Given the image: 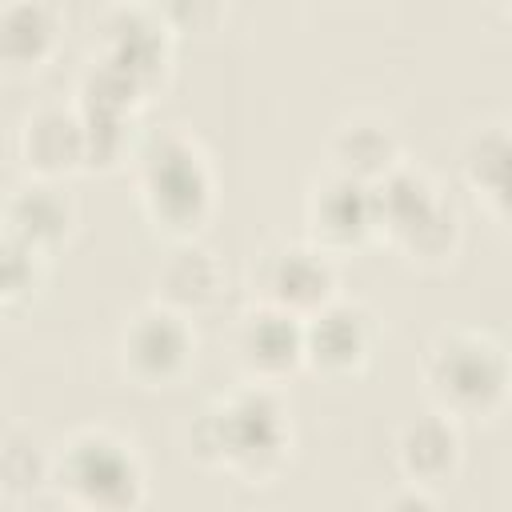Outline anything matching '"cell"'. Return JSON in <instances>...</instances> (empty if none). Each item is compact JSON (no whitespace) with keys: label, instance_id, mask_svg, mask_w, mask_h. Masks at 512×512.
Masks as SVG:
<instances>
[{"label":"cell","instance_id":"obj_1","mask_svg":"<svg viewBox=\"0 0 512 512\" xmlns=\"http://www.w3.org/2000/svg\"><path fill=\"white\" fill-rule=\"evenodd\" d=\"M428 376H432V392L456 412H484L504 392L500 352L472 336H460L436 348Z\"/></svg>","mask_w":512,"mask_h":512},{"label":"cell","instance_id":"obj_2","mask_svg":"<svg viewBox=\"0 0 512 512\" xmlns=\"http://www.w3.org/2000/svg\"><path fill=\"white\" fill-rule=\"evenodd\" d=\"M208 180L196 156L180 144H164L160 156L148 160V204L168 224H192L204 212Z\"/></svg>","mask_w":512,"mask_h":512},{"label":"cell","instance_id":"obj_3","mask_svg":"<svg viewBox=\"0 0 512 512\" xmlns=\"http://www.w3.org/2000/svg\"><path fill=\"white\" fill-rule=\"evenodd\" d=\"M68 480L84 492V500L116 504V500H132L140 476L132 460L120 452V444L88 436V440H76L68 452Z\"/></svg>","mask_w":512,"mask_h":512},{"label":"cell","instance_id":"obj_4","mask_svg":"<svg viewBox=\"0 0 512 512\" xmlns=\"http://www.w3.org/2000/svg\"><path fill=\"white\" fill-rule=\"evenodd\" d=\"M260 280H264L268 300H272L276 308L292 312V316H296L300 308H320L324 296H328V288H332L328 264H324L320 256L304 252V248H284V252L268 256Z\"/></svg>","mask_w":512,"mask_h":512},{"label":"cell","instance_id":"obj_5","mask_svg":"<svg viewBox=\"0 0 512 512\" xmlns=\"http://www.w3.org/2000/svg\"><path fill=\"white\" fill-rule=\"evenodd\" d=\"M236 344H240V360L252 372L276 376V372L292 368L296 356L304 352V328H296V316L292 312L264 308V312L244 316V328H240V340Z\"/></svg>","mask_w":512,"mask_h":512},{"label":"cell","instance_id":"obj_6","mask_svg":"<svg viewBox=\"0 0 512 512\" xmlns=\"http://www.w3.org/2000/svg\"><path fill=\"white\" fill-rule=\"evenodd\" d=\"M304 352L320 368H336V372L360 364L368 352V316L360 308L320 304L312 324L304 328Z\"/></svg>","mask_w":512,"mask_h":512},{"label":"cell","instance_id":"obj_7","mask_svg":"<svg viewBox=\"0 0 512 512\" xmlns=\"http://www.w3.org/2000/svg\"><path fill=\"white\" fill-rule=\"evenodd\" d=\"M284 432H280V412L264 396H244L232 408L220 412L216 428V448L228 460H256V456H276Z\"/></svg>","mask_w":512,"mask_h":512},{"label":"cell","instance_id":"obj_8","mask_svg":"<svg viewBox=\"0 0 512 512\" xmlns=\"http://www.w3.org/2000/svg\"><path fill=\"white\" fill-rule=\"evenodd\" d=\"M124 356H128L132 372H140L144 380H164L184 364L188 336L176 316L144 312V316H136V324L124 336Z\"/></svg>","mask_w":512,"mask_h":512},{"label":"cell","instance_id":"obj_9","mask_svg":"<svg viewBox=\"0 0 512 512\" xmlns=\"http://www.w3.org/2000/svg\"><path fill=\"white\" fill-rule=\"evenodd\" d=\"M308 212H312V232L328 244H352L376 224L372 220V192L352 176L324 184L312 196Z\"/></svg>","mask_w":512,"mask_h":512},{"label":"cell","instance_id":"obj_10","mask_svg":"<svg viewBox=\"0 0 512 512\" xmlns=\"http://www.w3.org/2000/svg\"><path fill=\"white\" fill-rule=\"evenodd\" d=\"M52 44V20L40 4H12L0 16V56L8 64H36Z\"/></svg>","mask_w":512,"mask_h":512},{"label":"cell","instance_id":"obj_11","mask_svg":"<svg viewBox=\"0 0 512 512\" xmlns=\"http://www.w3.org/2000/svg\"><path fill=\"white\" fill-rule=\"evenodd\" d=\"M84 156V128L64 112H44L28 124V160L40 168H64Z\"/></svg>","mask_w":512,"mask_h":512},{"label":"cell","instance_id":"obj_12","mask_svg":"<svg viewBox=\"0 0 512 512\" xmlns=\"http://www.w3.org/2000/svg\"><path fill=\"white\" fill-rule=\"evenodd\" d=\"M336 160H340L344 176H352V180H360L364 172H388L392 140L376 124H348L336 136Z\"/></svg>","mask_w":512,"mask_h":512},{"label":"cell","instance_id":"obj_13","mask_svg":"<svg viewBox=\"0 0 512 512\" xmlns=\"http://www.w3.org/2000/svg\"><path fill=\"white\" fill-rule=\"evenodd\" d=\"M12 232L20 236V240H28V244H36V240H56L60 232H64V208H60V200H52L44 188H28V192H20L16 200H12Z\"/></svg>","mask_w":512,"mask_h":512},{"label":"cell","instance_id":"obj_14","mask_svg":"<svg viewBox=\"0 0 512 512\" xmlns=\"http://www.w3.org/2000/svg\"><path fill=\"white\" fill-rule=\"evenodd\" d=\"M456 456V440L440 420L412 424L404 436V460L416 476H440Z\"/></svg>","mask_w":512,"mask_h":512},{"label":"cell","instance_id":"obj_15","mask_svg":"<svg viewBox=\"0 0 512 512\" xmlns=\"http://www.w3.org/2000/svg\"><path fill=\"white\" fill-rule=\"evenodd\" d=\"M212 8L216 0H156V12H164V20L180 28H200L212 16Z\"/></svg>","mask_w":512,"mask_h":512}]
</instances>
